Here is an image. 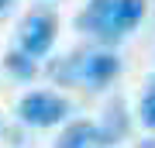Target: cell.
Segmentation results:
<instances>
[{
  "label": "cell",
  "mask_w": 155,
  "mask_h": 148,
  "mask_svg": "<svg viewBox=\"0 0 155 148\" xmlns=\"http://www.w3.org/2000/svg\"><path fill=\"white\" fill-rule=\"evenodd\" d=\"M148 0H93L83 14L76 17L79 31H93L104 41H117L141 21Z\"/></svg>",
  "instance_id": "6da1fadb"
},
{
  "label": "cell",
  "mask_w": 155,
  "mask_h": 148,
  "mask_svg": "<svg viewBox=\"0 0 155 148\" xmlns=\"http://www.w3.org/2000/svg\"><path fill=\"white\" fill-rule=\"evenodd\" d=\"M69 114V104L55 93H28L21 100V117L35 127H48V124H59L62 117Z\"/></svg>",
  "instance_id": "7a4b0ae2"
},
{
  "label": "cell",
  "mask_w": 155,
  "mask_h": 148,
  "mask_svg": "<svg viewBox=\"0 0 155 148\" xmlns=\"http://www.w3.org/2000/svg\"><path fill=\"white\" fill-rule=\"evenodd\" d=\"M55 41V21L48 14H31L28 21L21 24V52L28 55H45Z\"/></svg>",
  "instance_id": "3957f363"
},
{
  "label": "cell",
  "mask_w": 155,
  "mask_h": 148,
  "mask_svg": "<svg viewBox=\"0 0 155 148\" xmlns=\"http://www.w3.org/2000/svg\"><path fill=\"white\" fill-rule=\"evenodd\" d=\"M117 72H121V62L107 52H97V55H76V79L83 83H93V86H104L110 83Z\"/></svg>",
  "instance_id": "277c9868"
},
{
  "label": "cell",
  "mask_w": 155,
  "mask_h": 148,
  "mask_svg": "<svg viewBox=\"0 0 155 148\" xmlns=\"http://www.w3.org/2000/svg\"><path fill=\"white\" fill-rule=\"evenodd\" d=\"M55 148H100L97 124H90V121H76V124H69L66 131L59 134Z\"/></svg>",
  "instance_id": "5b68a950"
},
{
  "label": "cell",
  "mask_w": 155,
  "mask_h": 148,
  "mask_svg": "<svg viewBox=\"0 0 155 148\" xmlns=\"http://www.w3.org/2000/svg\"><path fill=\"white\" fill-rule=\"evenodd\" d=\"M127 131V117H124V104L121 100H114L110 107H107V117H104V124L97 127V134H100V145H114V141H121Z\"/></svg>",
  "instance_id": "8992f818"
},
{
  "label": "cell",
  "mask_w": 155,
  "mask_h": 148,
  "mask_svg": "<svg viewBox=\"0 0 155 148\" xmlns=\"http://www.w3.org/2000/svg\"><path fill=\"white\" fill-rule=\"evenodd\" d=\"M7 69H11L14 76H21V79H31L35 76V62L24 52H11V55H7Z\"/></svg>",
  "instance_id": "52a82bcc"
},
{
  "label": "cell",
  "mask_w": 155,
  "mask_h": 148,
  "mask_svg": "<svg viewBox=\"0 0 155 148\" xmlns=\"http://www.w3.org/2000/svg\"><path fill=\"white\" fill-rule=\"evenodd\" d=\"M141 121L148 124V127H155V83H152V90H148V97L141 100Z\"/></svg>",
  "instance_id": "ba28073f"
},
{
  "label": "cell",
  "mask_w": 155,
  "mask_h": 148,
  "mask_svg": "<svg viewBox=\"0 0 155 148\" xmlns=\"http://www.w3.org/2000/svg\"><path fill=\"white\" fill-rule=\"evenodd\" d=\"M141 148H155V138H152V141H141Z\"/></svg>",
  "instance_id": "9c48e42d"
},
{
  "label": "cell",
  "mask_w": 155,
  "mask_h": 148,
  "mask_svg": "<svg viewBox=\"0 0 155 148\" xmlns=\"http://www.w3.org/2000/svg\"><path fill=\"white\" fill-rule=\"evenodd\" d=\"M7 7H11V0H0V11H7Z\"/></svg>",
  "instance_id": "30bf717a"
}]
</instances>
